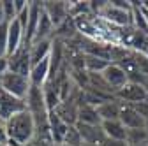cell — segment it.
Segmentation results:
<instances>
[{
	"label": "cell",
	"instance_id": "8fae6325",
	"mask_svg": "<svg viewBox=\"0 0 148 146\" xmlns=\"http://www.w3.org/2000/svg\"><path fill=\"white\" fill-rule=\"evenodd\" d=\"M41 12H42V2H30V18H28L27 30H25V44H28V46L35 39V32H37V27H39Z\"/></svg>",
	"mask_w": 148,
	"mask_h": 146
},
{
	"label": "cell",
	"instance_id": "836d02e7",
	"mask_svg": "<svg viewBox=\"0 0 148 146\" xmlns=\"http://www.w3.org/2000/svg\"><path fill=\"white\" fill-rule=\"evenodd\" d=\"M5 144H7V146H25V144H20L18 141H12V139H7Z\"/></svg>",
	"mask_w": 148,
	"mask_h": 146
},
{
	"label": "cell",
	"instance_id": "7402d4cb",
	"mask_svg": "<svg viewBox=\"0 0 148 146\" xmlns=\"http://www.w3.org/2000/svg\"><path fill=\"white\" fill-rule=\"evenodd\" d=\"M111 65V62L97 58V57H90L85 55V70L86 72H94V74H102V72Z\"/></svg>",
	"mask_w": 148,
	"mask_h": 146
},
{
	"label": "cell",
	"instance_id": "1f68e13d",
	"mask_svg": "<svg viewBox=\"0 0 148 146\" xmlns=\"http://www.w3.org/2000/svg\"><path fill=\"white\" fill-rule=\"evenodd\" d=\"M7 141V134H5V123L0 120V143H5Z\"/></svg>",
	"mask_w": 148,
	"mask_h": 146
},
{
	"label": "cell",
	"instance_id": "2e32d148",
	"mask_svg": "<svg viewBox=\"0 0 148 146\" xmlns=\"http://www.w3.org/2000/svg\"><path fill=\"white\" fill-rule=\"evenodd\" d=\"M51 49H53V39L32 42L30 44V60H32V65H37L39 62L49 58Z\"/></svg>",
	"mask_w": 148,
	"mask_h": 146
},
{
	"label": "cell",
	"instance_id": "484cf974",
	"mask_svg": "<svg viewBox=\"0 0 148 146\" xmlns=\"http://www.w3.org/2000/svg\"><path fill=\"white\" fill-rule=\"evenodd\" d=\"M2 4H4V18H5V23H12L16 18H18L16 7H14V0H2Z\"/></svg>",
	"mask_w": 148,
	"mask_h": 146
},
{
	"label": "cell",
	"instance_id": "d6986e66",
	"mask_svg": "<svg viewBox=\"0 0 148 146\" xmlns=\"http://www.w3.org/2000/svg\"><path fill=\"white\" fill-rule=\"evenodd\" d=\"M53 35H55V25H53V21L49 20V16L46 14V11L42 9V12H41V20H39V27H37L34 42L53 39Z\"/></svg>",
	"mask_w": 148,
	"mask_h": 146
},
{
	"label": "cell",
	"instance_id": "9c48e42d",
	"mask_svg": "<svg viewBox=\"0 0 148 146\" xmlns=\"http://www.w3.org/2000/svg\"><path fill=\"white\" fill-rule=\"evenodd\" d=\"M42 9L46 11V14L49 16V20L53 21L55 28L60 27L69 16V7H67V2H62V0H57V2H53V0H48V2H42Z\"/></svg>",
	"mask_w": 148,
	"mask_h": 146
},
{
	"label": "cell",
	"instance_id": "8d00e7d4",
	"mask_svg": "<svg viewBox=\"0 0 148 146\" xmlns=\"http://www.w3.org/2000/svg\"><path fill=\"white\" fill-rule=\"evenodd\" d=\"M145 130H146V132H148V118H146V120H145Z\"/></svg>",
	"mask_w": 148,
	"mask_h": 146
},
{
	"label": "cell",
	"instance_id": "e0dca14e",
	"mask_svg": "<svg viewBox=\"0 0 148 146\" xmlns=\"http://www.w3.org/2000/svg\"><path fill=\"white\" fill-rule=\"evenodd\" d=\"M99 116L102 121H111V120H120V111H122V102L116 99H111L108 102H102L99 107Z\"/></svg>",
	"mask_w": 148,
	"mask_h": 146
},
{
	"label": "cell",
	"instance_id": "52a82bcc",
	"mask_svg": "<svg viewBox=\"0 0 148 146\" xmlns=\"http://www.w3.org/2000/svg\"><path fill=\"white\" fill-rule=\"evenodd\" d=\"M97 18H102L104 21H108L109 25H113L116 28H129V27H132V12L122 11V9H118L115 5H111V2L108 4V7Z\"/></svg>",
	"mask_w": 148,
	"mask_h": 146
},
{
	"label": "cell",
	"instance_id": "f35d334b",
	"mask_svg": "<svg viewBox=\"0 0 148 146\" xmlns=\"http://www.w3.org/2000/svg\"><path fill=\"white\" fill-rule=\"evenodd\" d=\"M58 146H69V144H58Z\"/></svg>",
	"mask_w": 148,
	"mask_h": 146
},
{
	"label": "cell",
	"instance_id": "f1b7e54d",
	"mask_svg": "<svg viewBox=\"0 0 148 146\" xmlns=\"http://www.w3.org/2000/svg\"><path fill=\"white\" fill-rule=\"evenodd\" d=\"M132 107L136 109V111H138L145 120L148 118V102H146V100H145V102H139V104H132Z\"/></svg>",
	"mask_w": 148,
	"mask_h": 146
},
{
	"label": "cell",
	"instance_id": "ba28073f",
	"mask_svg": "<svg viewBox=\"0 0 148 146\" xmlns=\"http://www.w3.org/2000/svg\"><path fill=\"white\" fill-rule=\"evenodd\" d=\"M78 130L83 137L85 144L90 146H102L106 143V134L102 130V125H85V123H76Z\"/></svg>",
	"mask_w": 148,
	"mask_h": 146
},
{
	"label": "cell",
	"instance_id": "74e56055",
	"mask_svg": "<svg viewBox=\"0 0 148 146\" xmlns=\"http://www.w3.org/2000/svg\"><path fill=\"white\" fill-rule=\"evenodd\" d=\"M0 146H7V144H5V143H0Z\"/></svg>",
	"mask_w": 148,
	"mask_h": 146
},
{
	"label": "cell",
	"instance_id": "f546056e",
	"mask_svg": "<svg viewBox=\"0 0 148 146\" xmlns=\"http://www.w3.org/2000/svg\"><path fill=\"white\" fill-rule=\"evenodd\" d=\"M7 72H9V57H2L0 58V78Z\"/></svg>",
	"mask_w": 148,
	"mask_h": 146
},
{
	"label": "cell",
	"instance_id": "603a6c76",
	"mask_svg": "<svg viewBox=\"0 0 148 146\" xmlns=\"http://www.w3.org/2000/svg\"><path fill=\"white\" fill-rule=\"evenodd\" d=\"M148 141V132L145 129H132L127 130V146H143Z\"/></svg>",
	"mask_w": 148,
	"mask_h": 146
},
{
	"label": "cell",
	"instance_id": "44dd1931",
	"mask_svg": "<svg viewBox=\"0 0 148 146\" xmlns=\"http://www.w3.org/2000/svg\"><path fill=\"white\" fill-rule=\"evenodd\" d=\"M88 88L95 90V92H101L104 95L115 97V90L108 85V81L104 79L102 74H94V72H88Z\"/></svg>",
	"mask_w": 148,
	"mask_h": 146
},
{
	"label": "cell",
	"instance_id": "ffe728a7",
	"mask_svg": "<svg viewBox=\"0 0 148 146\" xmlns=\"http://www.w3.org/2000/svg\"><path fill=\"white\" fill-rule=\"evenodd\" d=\"M78 123H85V125H102V118L99 116L97 107L88 106V104H83V106H79Z\"/></svg>",
	"mask_w": 148,
	"mask_h": 146
},
{
	"label": "cell",
	"instance_id": "6da1fadb",
	"mask_svg": "<svg viewBox=\"0 0 148 146\" xmlns=\"http://www.w3.org/2000/svg\"><path fill=\"white\" fill-rule=\"evenodd\" d=\"M35 130H37V125H35V120H34V116H32V113L28 111V109H25V111H21V113L12 115L5 121L7 139L18 141L20 144L32 143V139L35 136Z\"/></svg>",
	"mask_w": 148,
	"mask_h": 146
},
{
	"label": "cell",
	"instance_id": "b9f144b4",
	"mask_svg": "<svg viewBox=\"0 0 148 146\" xmlns=\"http://www.w3.org/2000/svg\"><path fill=\"white\" fill-rule=\"evenodd\" d=\"M146 144H148V141H146Z\"/></svg>",
	"mask_w": 148,
	"mask_h": 146
},
{
	"label": "cell",
	"instance_id": "30bf717a",
	"mask_svg": "<svg viewBox=\"0 0 148 146\" xmlns=\"http://www.w3.org/2000/svg\"><path fill=\"white\" fill-rule=\"evenodd\" d=\"M102 76H104V79L108 81V85L115 90V93L118 92L120 88H123V86L129 83V76H127V72H125L118 63H111V65L102 72Z\"/></svg>",
	"mask_w": 148,
	"mask_h": 146
},
{
	"label": "cell",
	"instance_id": "ac0fdd59",
	"mask_svg": "<svg viewBox=\"0 0 148 146\" xmlns=\"http://www.w3.org/2000/svg\"><path fill=\"white\" fill-rule=\"evenodd\" d=\"M102 130L108 139H116V141H127V127L120 120H111L102 121Z\"/></svg>",
	"mask_w": 148,
	"mask_h": 146
},
{
	"label": "cell",
	"instance_id": "8992f818",
	"mask_svg": "<svg viewBox=\"0 0 148 146\" xmlns=\"http://www.w3.org/2000/svg\"><path fill=\"white\" fill-rule=\"evenodd\" d=\"M76 90H78V86L72 90V93H71L69 99L62 100V102L58 104V107L55 109V113L58 115V118H60L64 123H67V125H76V123H78L79 104H78V100H76Z\"/></svg>",
	"mask_w": 148,
	"mask_h": 146
},
{
	"label": "cell",
	"instance_id": "4fadbf2b",
	"mask_svg": "<svg viewBox=\"0 0 148 146\" xmlns=\"http://www.w3.org/2000/svg\"><path fill=\"white\" fill-rule=\"evenodd\" d=\"M49 72H51V63H49V58L39 62L37 65H32V70H30V83L32 86H39L42 88L48 81H49Z\"/></svg>",
	"mask_w": 148,
	"mask_h": 146
},
{
	"label": "cell",
	"instance_id": "7c38bea8",
	"mask_svg": "<svg viewBox=\"0 0 148 146\" xmlns=\"http://www.w3.org/2000/svg\"><path fill=\"white\" fill-rule=\"evenodd\" d=\"M120 121L127 127V130H132V129H145V118L136 111L132 106H129V104H122Z\"/></svg>",
	"mask_w": 148,
	"mask_h": 146
},
{
	"label": "cell",
	"instance_id": "83f0119b",
	"mask_svg": "<svg viewBox=\"0 0 148 146\" xmlns=\"http://www.w3.org/2000/svg\"><path fill=\"white\" fill-rule=\"evenodd\" d=\"M111 5H115L122 11H127V12H132V0H111Z\"/></svg>",
	"mask_w": 148,
	"mask_h": 146
},
{
	"label": "cell",
	"instance_id": "cb8c5ba5",
	"mask_svg": "<svg viewBox=\"0 0 148 146\" xmlns=\"http://www.w3.org/2000/svg\"><path fill=\"white\" fill-rule=\"evenodd\" d=\"M62 144H69V146H83L85 144L83 143V137H81V134H79V130H78L76 125H71L69 127V130H67L65 139H64Z\"/></svg>",
	"mask_w": 148,
	"mask_h": 146
},
{
	"label": "cell",
	"instance_id": "d590c367",
	"mask_svg": "<svg viewBox=\"0 0 148 146\" xmlns=\"http://www.w3.org/2000/svg\"><path fill=\"white\" fill-rule=\"evenodd\" d=\"M139 9H141V7H139ZM141 12H143V16H145V20L148 21V11H143V9H141Z\"/></svg>",
	"mask_w": 148,
	"mask_h": 146
},
{
	"label": "cell",
	"instance_id": "d6a6232c",
	"mask_svg": "<svg viewBox=\"0 0 148 146\" xmlns=\"http://www.w3.org/2000/svg\"><path fill=\"white\" fill-rule=\"evenodd\" d=\"M5 23V18H4V4H2V0H0V25Z\"/></svg>",
	"mask_w": 148,
	"mask_h": 146
},
{
	"label": "cell",
	"instance_id": "7a4b0ae2",
	"mask_svg": "<svg viewBox=\"0 0 148 146\" xmlns=\"http://www.w3.org/2000/svg\"><path fill=\"white\" fill-rule=\"evenodd\" d=\"M0 86L7 90L9 93H12L14 97L27 100L32 83H30V78H25L21 74H14V72H7V74L0 78Z\"/></svg>",
	"mask_w": 148,
	"mask_h": 146
},
{
	"label": "cell",
	"instance_id": "4dcf8cb0",
	"mask_svg": "<svg viewBox=\"0 0 148 146\" xmlns=\"http://www.w3.org/2000/svg\"><path fill=\"white\" fill-rule=\"evenodd\" d=\"M102 146H127L125 141H116V139H106V143Z\"/></svg>",
	"mask_w": 148,
	"mask_h": 146
},
{
	"label": "cell",
	"instance_id": "ab89813d",
	"mask_svg": "<svg viewBox=\"0 0 148 146\" xmlns=\"http://www.w3.org/2000/svg\"><path fill=\"white\" fill-rule=\"evenodd\" d=\"M83 146H90V144H83Z\"/></svg>",
	"mask_w": 148,
	"mask_h": 146
},
{
	"label": "cell",
	"instance_id": "3957f363",
	"mask_svg": "<svg viewBox=\"0 0 148 146\" xmlns=\"http://www.w3.org/2000/svg\"><path fill=\"white\" fill-rule=\"evenodd\" d=\"M27 109V100L18 99L12 93H9L7 90L0 86V120L4 123L16 113H21Z\"/></svg>",
	"mask_w": 148,
	"mask_h": 146
},
{
	"label": "cell",
	"instance_id": "e575fe53",
	"mask_svg": "<svg viewBox=\"0 0 148 146\" xmlns=\"http://www.w3.org/2000/svg\"><path fill=\"white\" fill-rule=\"evenodd\" d=\"M139 7H141L143 11H148V0H141V2H139Z\"/></svg>",
	"mask_w": 148,
	"mask_h": 146
},
{
	"label": "cell",
	"instance_id": "4316f807",
	"mask_svg": "<svg viewBox=\"0 0 148 146\" xmlns=\"http://www.w3.org/2000/svg\"><path fill=\"white\" fill-rule=\"evenodd\" d=\"M134 58H136V63L139 67V72L143 76H148V57L143 53H136L134 51Z\"/></svg>",
	"mask_w": 148,
	"mask_h": 146
},
{
	"label": "cell",
	"instance_id": "277c9868",
	"mask_svg": "<svg viewBox=\"0 0 148 146\" xmlns=\"http://www.w3.org/2000/svg\"><path fill=\"white\" fill-rule=\"evenodd\" d=\"M32 70V60H30V46L23 44L14 55L9 57V72L14 74H21L25 78L30 76Z\"/></svg>",
	"mask_w": 148,
	"mask_h": 146
},
{
	"label": "cell",
	"instance_id": "9a60e30c",
	"mask_svg": "<svg viewBox=\"0 0 148 146\" xmlns=\"http://www.w3.org/2000/svg\"><path fill=\"white\" fill-rule=\"evenodd\" d=\"M69 127H71V125L64 123L55 111H49V130H51V137H53L55 146H58V144L64 143L65 134H67V130H69Z\"/></svg>",
	"mask_w": 148,
	"mask_h": 146
},
{
	"label": "cell",
	"instance_id": "5b68a950",
	"mask_svg": "<svg viewBox=\"0 0 148 146\" xmlns=\"http://www.w3.org/2000/svg\"><path fill=\"white\" fill-rule=\"evenodd\" d=\"M146 95H148V90H146L143 85L129 81L123 88H120L118 92L115 93V99H116V100H120L122 104H129V106H132V104L145 102V100H146Z\"/></svg>",
	"mask_w": 148,
	"mask_h": 146
},
{
	"label": "cell",
	"instance_id": "d4e9b609",
	"mask_svg": "<svg viewBox=\"0 0 148 146\" xmlns=\"http://www.w3.org/2000/svg\"><path fill=\"white\" fill-rule=\"evenodd\" d=\"M7 44H9V23L0 25V58L7 57Z\"/></svg>",
	"mask_w": 148,
	"mask_h": 146
},
{
	"label": "cell",
	"instance_id": "60d3db41",
	"mask_svg": "<svg viewBox=\"0 0 148 146\" xmlns=\"http://www.w3.org/2000/svg\"><path fill=\"white\" fill-rule=\"evenodd\" d=\"M146 102H148V95H146Z\"/></svg>",
	"mask_w": 148,
	"mask_h": 146
},
{
	"label": "cell",
	"instance_id": "5bb4252c",
	"mask_svg": "<svg viewBox=\"0 0 148 146\" xmlns=\"http://www.w3.org/2000/svg\"><path fill=\"white\" fill-rule=\"evenodd\" d=\"M25 44V30L21 28L20 21L14 20L9 23V44H7V57L14 55L18 49Z\"/></svg>",
	"mask_w": 148,
	"mask_h": 146
}]
</instances>
